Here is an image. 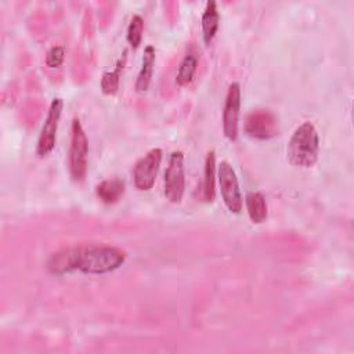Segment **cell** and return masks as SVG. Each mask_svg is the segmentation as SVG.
<instances>
[{
	"mask_svg": "<svg viewBox=\"0 0 354 354\" xmlns=\"http://www.w3.org/2000/svg\"><path fill=\"white\" fill-rule=\"evenodd\" d=\"M196 66H198V58L195 54L188 53L183 61L180 62L178 71H177V76H176V83L178 86H187L194 80L195 72H196Z\"/></svg>",
	"mask_w": 354,
	"mask_h": 354,
	"instance_id": "cell-16",
	"label": "cell"
},
{
	"mask_svg": "<svg viewBox=\"0 0 354 354\" xmlns=\"http://www.w3.org/2000/svg\"><path fill=\"white\" fill-rule=\"evenodd\" d=\"M97 196L106 205L116 203L124 194V183L119 178H108L97 185Z\"/></svg>",
	"mask_w": 354,
	"mask_h": 354,
	"instance_id": "cell-11",
	"label": "cell"
},
{
	"mask_svg": "<svg viewBox=\"0 0 354 354\" xmlns=\"http://www.w3.org/2000/svg\"><path fill=\"white\" fill-rule=\"evenodd\" d=\"M142 32H144V19L141 15L134 14L131 17V21L129 24L127 28V35L126 39L129 41V44L133 48H137L141 44V39H142Z\"/></svg>",
	"mask_w": 354,
	"mask_h": 354,
	"instance_id": "cell-17",
	"label": "cell"
},
{
	"mask_svg": "<svg viewBox=\"0 0 354 354\" xmlns=\"http://www.w3.org/2000/svg\"><path fill=\"white\" fill-rule=\"evenodd\" d=\"M319 152V137L315 126L306 120L299 124L288 144V160L293 166L299 167H311L317 159Z\"/></svg>",
	"mask_w": 354,
	"mask_h": 354,
	"instance_id": "cell-2",
	"label": "cell"
},
{
	"mask_svg": "<svg viewBox=\"0 0 354 354\" xmlns=\"http://www.w3.org/2000/svg\"><path fill=\"white\" fill-rule=\"evenodd\" d=\"M62 108H64V101L61 98H54L50 104L47 118L41 127V131L37 140V147H36V152L41 158L47 156L55 147L57 130H58Z\"/></svg>",
	"mask_w": 354,
	"mask_h": 354,
	"instance_id": "cell-8",
	"label": "cell"
},
{
	"mask_svg": "<svg viewBox=\"0 0 354 354\" xmlns=\"http://www.w3.org/2000/svg\"><path fill=\"white\" fill-rule=\"evenodd\" d=\"M65 58V47L64 46H53L46 54V65L51 69L59 68Z\"/></svg>",
	"mask_w": 354,
	"mask_h": 354,
	"instance_id": "cell-18",
	"label": "cell"
},
{
	"mask_svg": "<svg viewBox=\"0 0 354 354\" xmlns=\"http://www.w3.org/2000/svg\"><path fill=\"white\" fill-rule=\"evenodd\" d=\"M220 15L217 11V4L214 0H209L206 3L203 15H202V35L206 44H210L213 37L216 36V32L218 29Z\"/></svg>",
	"mask_w": 354,
	"mask_h": 354,
	"instance_id": "cell-12",
	"label": "cell"
},
{
	"mask_svg": "<svg viewBox=\"0 0 354 354\" xmlns=\"http://www.w3.org/2000/svg\"><path fill=\"white\" fill-rule=\"evenodd\" d=\"M126 59H127V51H123V54L118 59L115 68L102 75V77H101V90H102L104 94L112 95L118 91L119 82H120V72H122V69L126 64Z\"/></svg>",
	"mask_w": 354,
	"mask_h": 354,
	"instance_id": "cell-14",
	"label": "cell"
},
{
	"mask_svg": "<svg viewBox=\"0 0 354 354\" xmlns=\"http://www.w3.org/2000/svg\"><path fill=\"white\" fill-rule=\"evenodd\" d=\"M153 65H155V47L149 44L144 48L141 69L136 79V90L137 91L142 93V91L148 90L151 79H152V73H153Z\"/></svg>",
	"mask_w": 354,
	"mask_h": 354,
	"instance_id": "cell-10",
	"label": "cell"
},
{
	"mask_svg": "<svg viewBox=\"0 0 354 354\" xmlns=\"http://www.w3.org/2000/svg\"><path fill=\"white\" fill-rule=\"evenodd\" d=\"M126 260V252L109 245H88L75 248V270L84 274H105L119 268Z\"/></svg>",
	"mask_w": 354,
	"mask_h": 354,
	"instance_id": "cell-1",
	"label": "cell"
},
{
	"mask_svg": "<svg viewBox=\"0 0 354 354\" xmlns=\"http://www.w3.org/2000/svg\"><path fill=\"white\" fill-rule=\"evenodd\" d=\"M245 133L257 140H268L279 133V123L275 113L268 109H256L246 115L243 123Z\"/></svg>",
	"mask_w": 354,
	"mask_h": 354,
	"instance_id": "cell-5",
	"label": "cell"
},
{
	"mask_svg": "<svg viewBox=\"0 0 354 354\" xmlns=\"http://www.w3.org/2000/svg\"><path fill=\"white\" fill-rule=\"evenodd\" d=\"M218 184H220V194L227 209L235 214L241 213L242 196L239 191L238 178L232 166L225 160H223L218 165Z\"/></svg>",
	"mask_w": 354,
	"mask_h": 354,
	"instance_id": "cell-6",
	"label": "cell"
},
{
	"mask_svg": "<svg viewBox=\"0 0 354 354\" xmlns=\"http://www.w3.org/2000/svg\"><path fill=\"white\" fill-rule=\"evenodd\" d=\"M162 162V149L152 148L142 158H140L133 170L134 185L140 191H149L153 184Z\"/></svg>",
	"mask_w": 354,
	"mask_h": 354,
	"instance_id": "cell-7",
	"label": "cell"
},
{
	"mask_svg": "<svg viewBox=\"0 0 354 354\" xmlns=\"http://www.w3.org/2000/svg\"><path fill=\"white\" fill-rule=\"evenodd\" d=\"M245 205L249 218L254 224H261L267 218V203L263 194L252 191L245 196Z\"/></svg>",
	"mask_w": 354,
	"mask_h": 354,
	"instance_id": "cell-13",
	"label": "cell"
},
{
	"mask_svg": "<svg viewBox=\"0 0 354 354\" xmlns=\"http://www.w3.org/2000/svg\"><path fill=\"white\" fill-rule=\"evenodd\" d=\"M241 111V87L238 83H231L225 95L223 109V131L230 141L238 137V122Z\"/></svg>",
	"mask_w": 354,
	"mask_h": 354,
	"instance_id": "cell-9",
	"label": "cell"
},
{
	"mask_svg": "<svg viewBox=\"0 0 354 354\" xmlns=\"http://www.w3.org/2000/svg\"><path fill=\"white\" fill-rule=\"evenodd\" d=\"M88 140L77 118L72 120L71 148H69V173L73 181H83L87 173Z\"/></svg>",
	"mask_w": 354,
	"mask_h": 354,
	"instance_id": "cell-3",
	"label": "cell"
},
{
	"mask_svg": "<svg viewBox=\"0 0 354 354\" xmlns=\"http://www.w3.org/2000/svg\"><path fill=\"white\" fill-rule=\"evenodd\" d=\"M184 153L173 151L165 171V196L171 203H180L184 195Z\"/></svg>",
	"mask_w": 354,
	"mask_h": 354,
	"instance_id": "cell-4",
	"label": "cell"
},
{
	"mask_svg": "<svg viewBox=\"0 0 354 354\" xmlns=\"http://www.w3.org/2000/svg\"><path fill=\"white\" fill-rule=\"evenodd\" d=\"M203 201L213 202L216 196L214 191V177H216V155L214 151L207 152L205 159V171H203Z\"/></svg>",
	"mask_w": 354,
	"mask_h": 354,
	"instance_id": "cell-15",
	"label": "cell"
}]
</instances>
